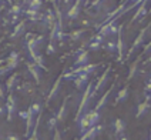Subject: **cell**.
Returning a JSON list of instances; mask_svg holds the SVG:
<instances>
[{
	"label": "cell",
	"mask_w": 151,
	"mask_h": 140,
	"mask_svg": "<svg viewBox=\"0 0 151 140\" xmlns=\"http://www.w3.org/2000/svg\"><path fill=\"white\" fill-rule=\"evenodd\" d=\"M147 13H148V10H147V1H141L140 4H138V7L135 10L134 16L131 19V23H134V22H143L144 17L147 16Z\"/></svg>",
	"instance_id": "9"
},
{
	"label": "cell",
	"mask_w": 151,
	"mask_h": 140,
	"mask_svg": "<svg viewBox=\"0 0 151 140\" xmlns=\"http://www.w3.org/2000/svg\"><path fill=\"white\" fill-rule=\"evenodd\" d=\"M30 110H32L34 115L37 116L39 113H40V112H42V104H40V103H37V102H34L33 104L30 106Z\"/></svg>",
	"instance_id": "29"
},
{
	"label": "cell",
	"mask_w": 151,
	"mask_h": 140,
	"mask_svg": "<svg viewBox=\"0 0 151 140\" xmlns=\"http://www.w3.org/2000/svg\"><path fill=\"white\" fill-rule=\"evenodd\" d=\"M6 99V94H4V89H3V86L0 84V100H4Z\"/></svg>",
	"instance_id": "31"
},
{
	"label": "cell",
	"mask_w": 151,
	"mask_h": 140,
	"mask_svg": "<svg viewBox=\"0 0 151 140\" xmlns=\"http://www.w3.org/2000/svg\"><path fill=\"white\" fill-rule=\"evenodd\" d=\"M117 32H118V26L116 20H110V22H107V23H104V25H101L99 27V33L103 34L104 37H107V36H116Z\"/></svg>",
	"instance_id": "3"
},
{
	"label": "cell",
	"mask_w": 151,
	"mask_h": 140,
	"mask_svg": "<svg viewBox=\"0 0 151 140\" xmlns=\"http://www.w3.org/2000/svg\"><path fill=\"white\" fill-rule=\"evenodd\" d=\"M54 139H56V140H57V139H61V133L59 132V129H57V127L54 129Z\"/></svg>",
	"instance_id": "32"
},
{
	"label": "cell",
	"mask_w": 151,
	"mask_h": 140,
	"mask_svg": "<svg viewBox=\"0 0 151 140\" xmlns=\"http://www.w3.org/2000/svg\"><path fill=\"white\" fill-rule=\"evenodd\" d=\"M148 34H151V23L148 25Z\"/></svg>",
	"instance_id": "38"
},
{
	"label": "cell",
	"mask_w": 151,
	"mask_h": 140,
	"mask_svg": "<svg viewBox=\"0 0 151 140\" xmlns=\"http://www.w3.org/2000/svg\"><path fill=\"white\" fill-rule=\"evenodd\" d=\"M83 25L84 26H88V25H90V20H83Z\"/></svg>",
	"instance_id": "37"
},
{
	"label": "cell",
	"mask_w": 151,
	"mask_h": 140,
	"mask_svg": "<svg viewBox=\"0 0 151 140\" xmlns=\"http://www.w3.org/2000/svg\"><path fill=\"white\" fill-rule=\"evenodd\" d=\"M101 47H104L109 53H116L117 52V40H110L104 46H101Z\"/></svg>",
	"instance_id": "23"
},
{
	"label": "cell",
	"mask_w": 151,
	"mask_h": 140,
	"mask_svg": "<svg viewBox=\"0 0 151 140\" xmlns=\"http://www.w3.org/2000/svg\"><path fill=\"white\" fill-rule=\"evenodd\" d=\"M24 27H26V20H20V23L14 25V29H13V33L10 34V39H17L20 37L23 32H24Z\"/></svg>",
	"instance_id": "17"
},
{
	"label": "cell",
	"mask_w": 151,
	"mask_h": 140,
	"mask_svg": "<svg viewBox=\"0 0 151 140\" xmlns=\"http://www.w3.org/2000/svg\"><path fill=\"white\" fill-rule=\"evenodd\" d=\"M74 63H73V67H78V66H84L88 63L90 60V56H88V52L84 49H78L77 52L74 53Z\"/></svg>",
	"instance_id": "6"
},
{
	"label": "cell",
	"mask_w": 151,
	"mask_h": 140,
	"mask_svg": "<svg viewBox=\"0 0 151 140\" xmlns=\"http://www.w3.org/2000/svg\"><path fill=\"white\" fill-rule=\"evenodd\" d=\"M141 57H143V54H141V56H138V57H137V60H134V63L131 65V67H130V72H128V77H127L128 80H131L135 74H137V70H138V65H140V60H141Z\"/></svg>",
	"instance_id": "22"
},
{
	"label": "cell",
	"mask_w": 151,
	"mask_h": 140,
	"mask_svg": "<svg viewBox=\"0 0 151 140\" xmlns=\"http://www.w3.org/2000/svg\"><path fill=\"white\" fill-rule=\"evenodd\" d=\"M56 41H49V44H47V49H46V54H53V53H56L57 49H56V44H54Z\"/></svg>",
	"instance_id": "27"
},
{
	"label": "cell",
	"mask_w": 151,
	"mask_h": 140,
	"mask_svg": "<svg viewBox=\"0 0 151 140\" xmlns=\"http://www.w3.org/2000/svg\"><path fill=\"white\" fill-rule=\"evenodd\" d=\"M17 83H19V74H13V76H10L7 79V82H6V90L9 93H13L14 89H16Z\"/></svg>",
	"instance_id": "18"
},
{
	"label": "cell",
	"mask_w": 151,
	"mask_h": 140,
	"mask_svg": "<svg viewBox=\"0 0 151 140\" xmlns=\"http://www.w3.org/2000/svg\"><path fill=\"white\" fill-rule=\"evenodd\" d=\"M43 4V0H29L27 1V9H32V10H40Z\"/></svg>",
	"instance_id": "24"
},
{
	"label": "cell",
	"mask_w": 151,
	"mask_h": 140,
	"mask_svg": "<svg viewBox=\"0 0 151 140\" xmlns=\"http://www.w3.org/2000/svg\"><path fill=\"white\" fill-rule=\"evenodd\" d=\"M148 137H150V139H151V132H150V136H148Z\"/></svg>",
	"instance_id": "40"
},
{
	"label": "cell",
	"mask_w": 151,
	"mask_h": 140,
	"mask_svg": "<svg viewBox=\"0 0 151 140\" xmlns=\"http://www.w3.org/2000/svg\"><path fill=\"white\" fill-rule=\"evenodd\" d=\"M145 83H148V84H151V74L147 77V80H145Z\"/></svg>",
	"instance_id": "36"
},
{
	"label": "cell",
	"mask_w": 151,
	"mask_h": 140,
	"mask_svg": "<svg viewBox=\"0 0 151 140\" xmlns=\"http://www.w3.org/2000/svg\"><path fill=\"white\" fill-rule=\"evenodd\" d=\"M80 12H81V4L80 3H73L71 4V7L67 10V13H66V17L70 19V20H76L77 17L80 16Z\"/></svg>",
	"instance_id": "16"
},
{
	"label": "cell",
	"mask_w": 151,
	"mask_h": 140,
	"mask_svg": "<svg viewBox=\"0 0 151 140\" xmlns=\"http://www.w3.org/2000/svg\"><path fill=\"white\" fill-rule=\"evenodd\" d=\"M57 123H59V120H57L56 115L51 116L50 119L47 120V129H49V130H54V129L57 127Z\"/></svg>",
	"instance_id": "25"
},
{
	"label": "cell",
	"mask_w": 151,
	"mask_h": 140,
	"mask_svg": "<svg viewBox=\"0 0 151 140\" xmlns=\"http://www.w3.org/2000/svg\"><path fill=\"white\" fill-rule=\"evenodd\" d=\"M128 99V86L126 87H123L121 90H118L117 96H116V102H114V106L118 104V103H123V102H126Z\"/></svg>",
	"instance_id": "19"
},
{
	"label": "cell",
	"mask_w": 151,
	"mask_h": 140,
	"mask_svg": "<svg viewBox=\"0 0 151 140\" xmlns=\"http://www.w3.org/2000/svg\"><path fill=\"white\" fill-rule=\"evenodd\" d=\"M147 36H148V26H145L143 30L140 32V34L135 37V40H134V43H133V46H131V49L127 52L126 60L131 59L135 53H137V50L140 49V47H143V44H144V41H145V37H147Z\"/></svg>",
	"instance_id": "1"
},
{
	"label": "cell",
	"mask_w": 151,
	"mask_h": 140,
	"mask_svg": "<svg viewBox=\"0 0 151 140\" xmlns=\"http://www.w3.org/2000/svg\"><path fill=\"white\" fill-rule=\"evenodd\" d=\"M126 126L127 123L123 120V119H116L113 122V130H114V134H117L120 132H126Z\"/></svg>",
	"instance_id": "20"
},
{
	"label": "cell",
	"mask_w": 151,
	"mask_h": 140,
	"mask_svg": "<svg viewBox=\"0 0 151 140\" xmlns=\"http://www.w3.org/2000/svg\"><path fill=\"white\" fill-rule=\"evenodd\" d=\"M66 1V4H73L74 3V0H64Z\"/></svg>",
	"instance_id": "35"
},
{
	"label": "cell",
	"mask_w": 151,
	"mask_h": 140,
	"mask_svg": "<svg viewBox=\"0 0 151 140\" xmlns=\"http://www.w3.org/2000/svg\"><path fill=\"white\" fill-rule=\"evenodd\" d=\"M148 13H150V15H151V7H150V10H148Z\"/></svg>",
	"instance_id": "39"
},
{
	"label": "cell",
	"mask_w": 151,
	"mask_h": 140,
	"mask_svg": "<svg viewBox=\"0 0 151 140\" xmlns=\"http://www.w3.org/2000/svg\"><path fill=\"white\" fill-rule=\"evenodd\" d=\"M151 109V103L148 100L141 102L138 106H137V113H135V119H143L144 116L148 113V110Z\"/></svg>",
	"instance_id": "15"
},
{
	"label": "cell",
	"mask_w": 151,
	"mask_h": 140,
	"mask_svg": "<svg viewBox=\"0 0 151 140\" xmlns=\"http://www.w3.org/2000/svg\"><path fill=\"white\" fill-rule=\"evenodd\" d=\"M84 34H86V29H77V30H73L71 33L68 34V39L73 41H78L80 39H83Z\"/></svg>",
	"instance_id": "21"
},
{
	"label": "cell",
	"mask_w": 151,
	"mask_h": 140,
	"mask_svg": "<svg viewBox=\"0 0 151 140\" xmlns=\"http://www.w3.org/2000/svg\"><path fill=\"white\" fill-rule=\"evenodd\" d=\"M7 113V110H6V106L3 107V106H0V116H4Z\"/></svg>",
	"instance_id": "34"
},
{
	"label": "cell",
	"mask_w": 151,
	"mask_h": 140,
	"mask_svg": "<svg viewBox=\"0 0 151 140\" xmlns=\"http://www.w3.org/2000/svg\"><path fill=\"white\" fill-rule=\"evenodd\" d=\"M17 116H19L22 120H26L27 116H29V110H20V112H17Z\"/></svg>",
	"instance_id": "30"
},
{
	"label": "cell",
	"mask_w": 151,
	"mask_h": 140,
	"mask_svg": "<svg viewBox=\"0 0 151 140\" xmlns=\"http://www.w3.org/2000/svg\"><path fill=\"white\" fill-rule=\"evenodd\" d=\"M61 83H63V74H60L59 77H57V80L53 83V86H51L50 93H49V96H47V102H46V103H50L51 100L57 99L60 90H61Z\"/></svg>",
	"instance_id": "7"
},
{
	"label": "cell",
	"mask_w": 151,
	"mask_h": 140,
	"mask_svg": "<svg viewBox=\"0 0 151 140\" xmlns=\"http://www.w3.org/2000/svg\"><path fill=\"white\" fill-rule=\"evenodd\" d=\"M110 72H111V66H107V69L104 70V73L101 74L100 77H99V80L94 83V87H93V90H91V96H93V99L100 93L103 89H104V86L107 84V82H109V76H110Z\"/></svg>",
	"instance_id": "2"
},
{
	"label": "cell",
	"mask_w": 151,
	"mask_h": 140,
	"mask_svg": "<svg viewBox=\"0 0 151 140\" xmlns=\"http://www.w3.org/2000/svg\"><path fill=\"white\" fill-rule=\"evenodd\" d=\"M68 102H70V96L64 97V100H63V104H61V107L59 109V112H57V115H56L57 120H59V122H61V123L66 120V117H67V115H68Z\"/></svg>",
	"instance_id": "14"
},
{
	"label": "cell",
	"mask_w": 151,
	"mask_h": 140,
	"mask_svg": "<svg viewBox=\"0 0 151 140\" xmlns=\"http://www.w3.org/2000/svg\"><path fill=\"white\" fill-rule=\"evenodd\" d=\"M6 110H7V122H12L14 115L17 113V103L13 93H10L6 97Z\"/></svg>",
	"instance_id": "4"
},
{
	"label": "cell",
	"mask_w": 151,
	"mask_h": 140,
	"mask_svg": "<svg viewBox=\"0 0 151 140\" xmlns=\"http://www.w3.org/2000/svg\"><path fill=\"white\" fill-rule=\"evenodd\" d=\"M33 62H34V63H37V65H39V66L42 67L43 70L46 69V60H44V56H43L42 53H39V54L36 56V59H34Z\"/></svg>",
	"instance_id": "26"
},
{
	"label": "cell",
	"mask_w": 151,
	"mask_h": 140,
	"mask_svg": "<svg viewBox=\"0 0 151 140\" xmlns=\"http://www.w3.org/2000/svg\"><path fill=\"white\" fill-rule=\"evenodd\" d=\"M27 69H29V72H30V74L33 76L34 82H36V84H39V83L42 82V67L39 66L37 63H34V62H32V63H29L27 65Z\"/></svg>",
	"instance_id": "12"
},
{
	"label": "cell",
	"mask_w": 151,
	"mask_h": 140,
	"mask_svg": "<svg viewBox=\"0 0 151 140\" xmlns=\"http://www.w3.org/2000/svg\"><path fill=\"white\" fill-rule=\"evenodd\" d=\"M144 97H145V100L151 102V84H148V83H145V87H144Z\"/></svg>",
	"instance_id": "28"
},
{
	"label": "cell",
	"mask_w": 151,
	"mask_h": 140,
	"mask_svg": "<svg viewBox=\"0 0 151 140\" xmlns=\"http://www.w3.org/2000/svg\"><path fill=\"white\" fill-rule=\"evenodd\" d=\"M6 137H7V139H19V136H17V134H14V133H9Z\"/></svg>",
	"instance_id": "33"
},
{
	"label": "cell",
	"mask_w": 151,
	"mask_h": 140,
	"mask_svg": "<svg viewBox=\"0 0 151 140\" xmlns=\"http://www.w3.org/2000/svg\"><path fill=\"white\" fill-rule=\"evenodd\" d=\"M104 130V126L103 124H94V126H90L86 132L80 136V139L81 140H91V139H96L99 134H100V132H103Z\"/></svg>",
	"instance_id": "5"
},
{
	"label": "cell",
	"mask_w": 151,
	"mask_h": 140,
	"mask_svg": "<svg viewBox=\"0 0 151 140\" xmlns=\"http://www.w3.org/2000/svg\"><path fill=\"white\" fill-rule=\"evenodd\" d=\"M88 76H90V74H86V73L76 74V79L73 80V82H74V86H76V89H77V90L83 91L84 89H86V86H87L88 82H90Z\"/></svg>",
	"instance_id": "11"
},
{
	"label": "cell",
	"mask_w": 151,
	"mask_h": 140,
	"mask_svg": "<svg viewBox=\"0 0 151 140\" xmlns=\"http://www.w3.org/2000/svg\"><path fill=\"white\" fill-rule=\"evenodd\" d=\"M100 66V63H87V65H84V66H78V67H71L70 70L73 72L74 74H78V73H86V74H91L94 73L96 70H97V67Z\"/></svg>",
	"instance_id": "10"
},
{
	"label": "cell",
	"mask_w": 151,
	"mask_h": 140,
	"mask_svg": "<svg viewBox=\"0 0 151 140\" xmlns=\"http://www.w3.org/2000/svg\"><path fill=\"white\" fill-rule=\"evenodd\" d=\"M114 87H116V84H111L109 90H106V93H104V94H103V96L100 97V100L97 102V104H96V107H94L97 112L104 110V107L107 106V103H109V97H110V94H111V90H113Z\"/></svg>",
	"instance_id": "13"
},
{
	"label": "cell",
	"mask_w": 151,
	"mask_h": 140,
	"mask_svg": "<svg viewBox=\"0 0 151 140\" xmlns=\"http://www.w3.org/2000/svg\"><path fill=\"white\" fill-rule=\"evenodd\" d=\"M123 29L124 26H118V32H117V54H118V62H123L124 59V50H126V44H124V39H123Z\"/></svg>",
	"instance_id": "8"
}]
</instances>
